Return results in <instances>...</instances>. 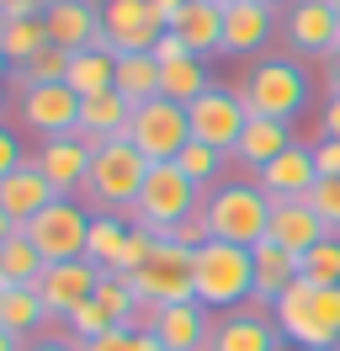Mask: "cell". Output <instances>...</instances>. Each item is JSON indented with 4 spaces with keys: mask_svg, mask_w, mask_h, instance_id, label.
I'll return each mask as SVG.
<instances>
[{
    "mask_svg": "<svg viewBox=\"0 0 340 351\" xmlns=\"http://www.w3.org/2000/svg\"><path fill=\"white\" fill-rule=\"evenodd\" d=\"M127 240H133V219H127V213H96V219H90V245H85V261L101 266V271H117V266H123Z\"/></svg>",
    "mask_w": 340,
    "mask_h": 351,
    "instance_id": "cell-28",
    "label": "cell"
},
{
    "mask_svg": "<svg viewBox=\"0 0 340 351\" xmlns=\"http://www.w3.org/2000/svg\"><path fill=\"white\" fill-rule=\"evenodd\" d=\"M133 351H170V346L154 335V330H133Z\"/></svg>",
    "mask_w": 340,
    "mask_h": 351,
    "instance_id": "cell-48",
    "label": "cell"
},
{
    "mask_svg": "<svg viewBox=\"0 0 340 351\" xmlns=\"http://www.w3.org/2000/svg\"><path fill=\"white\" fill-rule=\"evenodd\" d=\"M117 90L133 107L160 96V59L154 53H117Z\"/></svg>",
    "mask_w": 340,
    "mask_h": 351,
    "instance_id": "cell-31",
    "label": "cell"
},
{
    "mask_svg": "<svg viewBox=\"0 0 340 351\" xmlns=\"http://www.w3.org/2000/svg\"><path fill=\"white\" fill-rule=\"evenodd\" d=\"M170 27L154 0H101V43L112 53H154Z\"/></svg>",
    "mask_w": 340,
    "mask_h": 351,
    "instance_id": "cell-10",
    "label": "cell"
},
{
    "mask_svg": "<svg viewBox=\"0 0 340 351\" xmlns=\"http://www.w3.org/2000/svg\"><path fill=\"white\" fill-rule=\"evenodd\" d=\"M175 165H181V171H186L197 186H212V181L223 176V165H229V154H223V149H212V144H197V138H191L186 149L175 154Z\"/></svg>",
    "mask_w": 340,
    "mask_h": 351,
    "instance_id": "cell-36",
    "label": "cell"
},
{
    "mask_svg": "<svg viewBox=\"0 0 340 351\" xmlns=\"http://www.w3.org/2000/svg\"><path fill=\"white\" fill-rule=\"evenodd\" d=\"M127 282L138 293L144 314L170 308V304H191V298H197V250H186V245H175V240H154L149 261L138 266Z\"/></svg>",
    "mask_w": 340,
    "mask_h": 351,
    "instance_id": "cell-7",
    "label": "cell"
},
{
    "mask_svg": "<svg viewBox=\"0 0 340 351\" xmlns=\"http://www.w3.org/2000/svg\"><path fill=\"white\" fill-rule=\"evenodd\" d=\"M64 330H69V335L85 346V341H96V335H106V330H117V325H112V314H106V308L90 298V304H80L69 319H64Z\"/></svg>",
    "mask_w": 340,
    "mask_h": 351,
    "instance_id": "cell-38",
    "label": "cell"
},
{
    "mask_svg": "<svg viewBox=\"0 0 340 351\" xmlns=\"http://www.w3.org/2000/svg\"><path fill=\"white\" fill-rule=\"evenodd\" d=\"M276 32H282L276 5H260V0H234L229 11H223V53H234V59H255L260 48H271Z\"/></svg>",
    "mask_w": 340,
    "mask_h": 351,
    "instance_id": "cell-16",
    "label": "cell"
},
{
    "mask_svg": "<svg viewBox=\"0 0 340 351\" xmlns=\"http://www.w3.org/2000/svg\"><path fill=\"white\" fill-rule=\"evenodd\" d=\"M212 5H223V11H229V5H234V0H212Z\"/></svg>",
    "mask_w": 340,
    "mask_h": 351,
    "instance_id": "cell-55",
    "label": "cell"
},
{
    "mask_svg": "<svg viewBox=\"0 0 340 351\" xmlns=\"http://www.w3.org/2000/svg\"><path fill=\"white\" fill-rule=\"evenodd\" d=\"M308 208L324 219L330 234H340V176H319V186L308 192Z\"/></svg>",
    "mask_w": 340,
    "mask_h": 351,
    "instance_id": "cell-39",
    "label": "cell"
},
{
    "mask_svg": "<svg viewBox=\"0 0 340 351\" xmlns=\"http://www.w3.org/2000/svg\"><path fill=\"white\" fill-rule=\"evenodd\" d=\"M149 181V160L133 149V138H106L90 154V176H85V197L101 213H133V202Z\"/></svg>",
    "mask_w": 340,
    "mask_h": 351,
    "instance_id": "cell-5",
    "label": "cell"
},
{
    "mask_svg": "<svg viewBox=\"0 0 340 351\" xmlns=\"http://www.w3.org/2000/svg\"><path fill=\"white\" fill-rule=\"evenodd\" d=\"M314 165H319V176H340V138H319Z\"/></svg>",
    "mask_w": 340,
    "mask_h": 351,
    "instance_id": "cell-42",
    "label": "cell"
},
{
    "mask_svg": "<svg viewBox=\"0 0 340 351\" xmlns=\"http://www.w3.org/2000/svg\"><path fill=\"white\" fill-rule=\"evenodd\" d=\"M266 314L276 319L282 341H293L298 351L340 346V287H314V282L298 277Z\"/></svg>",
    "mask_w": 340,
    "mask_h": 351,
    "instance_id": "cell-1",
    "label": "cell"
},
{
    "mask_svg": "<svg viewBox=\"0 0 340 351\" xmlns=\"http://www.w3.org/2000/svg\"><path fill=\"white\" fill-rule=\"evenodd\" d=\"M85 351H133V330L127 325L106 330V335H96V341H85Z\"/></svg>",
    "mask_w": 340,
    "mask_h": 351,
    "instance_id": "cell-41",
    "label": "cell"
},
{
    "mask_svg": "<svg viewBox=\"0 0 340 351\" xmlns=\"http://www.w3.org/2000/svg\"><path fill=\"white\" fill-rule=\"evenodd\" d=\"M0 287H5V282H0Z\"/></svg>",
    "mask_w": 340,
    "mask_h": 351,
    "instance_id": "cell-59",
    "label": "cell"
},
{
    "mask_svg": "<svg viewBox=\"0 0 340 351\" xmlns=\"http://www.w3.org/2000/svg\"><path fill=\"white\" fill-rule=\"evenodd\" d=\"M330 5H335V22H340V0H330Z\"/></svg>",
    "mask_w": 340,
    "mask_h": 351,
    "instance_id": "cell-56",
    "label": "cell"
},
{
    "mask_svg": "<svg viewBox=\"0 0 340 351\" xmlns=\"http://www.w3.org/2000/svg\"><path fill=\"white\" fill-rule=\"evenodd\" d=\"M27 160H32V154L21 149V138H16V133H11V128H5V123H0V181H5V176H11V171H21Z\"/></svg>",
    "mask_w": 340,
    "mask_h": 351,
    "instance_id": "cell-40",
    "label": "cell"
},
{
    "mask_svg": "<svg viewBox=\"0 0 340 351\" xmlns=\"http://www.w3.org/2000/svg\"><path fill=\"white\" fill-rule=\"evenodd\" d=\"M271 208L276 202L260 192V181H223V186H212L208 202H202V219H208V234L223 245H255L266 240V229H271Z\"/></svg>",
    "mask_w": 340,
    "mask_h": 351,
    "instance_id": "cell-3",
    "label": "cell"
},
{
    "mask_svg": "<svg viewBox=\"0 0 340 351\" xmlns=\"http://www.w3.org/2000/svg\"><path fill=\"white\" fill-rule=\"evenodd\" d=\"M133 123V101L123 90H96L80 101V138L85 144H106V138H123Z\"/></svg>",
    "mask_w": 340,
    "mask_h": 351,
    "instance_id": "cell-25",
    "label": "cell"
},
{
    "mask_svg": "<svg viewBox=\"0 0 340 351\" xmlns=\"http://www.w3.org/2000/svg\"><path fill=\"white\" fill-rule=\"evenodd\" d=\"M276 346H282V330L260 308H229L212 325V341H208V351H276Z\"/></svg>",
    "mask_w": 340,
    "mask_h": 351,
    "instance_id": "cell-19",
    "label": "cell"
},
{
    "mask_svg": "<svg viewBox=\"0 0 340 351\" xmlns=\"http://www.w3.org/2000/svg\"><path fill=\"white\" fill-rule=\"evenodd\" d=\"M298 277H303V256H293V250H282V245H271V240H260L255 245V298H250V308H271Z\"/></svg>",
    "mask_w": 340,
    "mask_h": 351,
    "instance_id": "cell-22",
    "label": "cell"
},
{
    "mask_svg": "<svg viewBox=\"0 0 340 351\" xmlns=\"http://www.w3.org/2000/svg\"><path fill=\"white\" fill-rule=\"evenodd\" d=\"M186 117H191V138H197V144H212V149H223V154H234L239 133H245V123H250L239 90H229V86L202 90V96L186 107Z\"/></svg>",
    "mask_w": 340,
    "mask_h": 351,
    "instance_id": "cell-11",
    "label": "cell"
},
{
    "mask_svg": "<svg viewBox=\"0 0 340 351\" xmlns=\"http://www.w3.org/2000/svg\"><path fill=\"white\" fill-rule=\"evenodd\" d=\"M266 240L282 245V250H293V256H308L319 240H330V229H324V219H319L308 202H276Z\"/></svg>",
    "mask_w": 340,
    "mask_h": 351,
    "instance_id": "cell-23",
    "label": "cell"
},
{
    "mask_svg": "<svg viewBox=\"0 0 340 351\" xmlns=\"http://www.w3.org/2000/svg\"><path fill=\"white\" fill-rule=\"evenodd\" d=\"M319 69H324V86H330V96H340V48H335V53H330Z\"/></svg>",
    "mask_w": 340,
    "mask_h": 351,
    "instance_id": "cell-46",
    "label": "cell"
},
{
    "mask_svg": "<svg viewBox=\"0 0 340 351\" xmlns=\"http://www.w3.org/2000/svg\"><path fill=\"white\" fill-rule=\"evenodd\" d=\"M90 154H96V144H85L80 133H64V138H42V149L32 154V165L48 176V186H53L59 197H75V192H85Z\"/></svg>",
    "mask_w": 340,
    "mask_h": 351,
    "instance_id": "cell-15",
    "label": "cell"
},
{
    "mask_svg": "<svg viewBox=\"0 0 340 351\" xmlns=\"http://www.w3.org/2000/svg\"><path fill=\"white\" fill-rule=\"evenodd\" d=\"M0 351H27V346H21V335H11V330L0 325Z\"/></svg>",
    "mask_w": 340,
    "mask_h": 351,
    "instance_id": "cell-50",
    "label": "cell"
},
{
    "mask_svg": "<svg viewBox=\"0 0 340 351\" xmlns=\"http://www.w3.org/2000/svg\"><path fill=\"white\" fill-rule=\"evenodd\" d=\"M170 32H175L197 59L223 53V5H212V0H186V5H181V16L170 22Z\"/></svg>",
    "mask_w": 340,
    "mask_h": 351,
    "instance_id": "cell-26",
    "label": "cell"
},
{
    "mask_svg": "<svg viewBox=\"0 0 340 351\" xmlns=\"http://www.w3.org/2000/svg\"><path fill=\"white\" fill-rule=\"evenodd\" d=\"M202 202H208L202 186H197L175 160H165V165H149V181H144V192H138V202H133L127 219L138 223V229H149V234L170 240L191 213H202Z\"/></svg>",
    "mask_w": 340,
    "mask_h": 351,
    "instance_id": "cell-4",
    "label": "cell"
},
{
    "mask_svg": "<svg viewBox=\"0 0 340 351\" xmlns=\"http://www.w3.org/2000/svg\"><path fill=\"white\" fill-rule=\"evenodd\" d=\"M32 5H38V11H48V5H59V0H32Z\"/></svg>",
    "mask_w": 340,
    "mask_h": 351,
    "instance_id": "cell-53",
    "label": "cell"
},
{
    "mask_svg": "<svg viewBox=\"0 0 340 351\" xmlns=\"http://www.w3.org/2000/svg\"><path fill=\"white\" fill-rule=\"evenodd\" d=\"M48 202H59V192L48 186V176H42L32 160H27L21 171H11L5 181H0V213L16 223V229H21V223H32L42 208H48Z\"/></svg>",
    "mask_w": 340,
    "mask_h": 351,
    "instance_id": "cell-21",
    "label": "cell"
},
{
    "mask_svg": "<svg viewBox=\"0 0 340 351\" xmlns=\"http://www.w3.org/2000/svg\"><path fill=\"white\" fill-rule=\"evenodd\" d=\"M42 22H48V43L69 48V53L101 48V5L96 0H59L42 11Z\"/></svg>",
    "mask_w": 340,
    "mask_h": 351,
    "instance_id": "cell-20",
    "label": "cell"
},
{
    "mask_svg": "<svg viewBox=\"0 0 340 351\" xmlns=\"http://www.w3.org/2000/svg\"><path fill=\"white\" fill-rule=\"evenodd\" d=\"M260 5H276V11H282V5H293V0H260Z\"/></svg>",
    "mask_w": 340,
    "mask_h": 351,
    "instance_id": "cell-52",
    "label": "cell"
},
{
    "mask_svg": "<svg viewBox=\"0 0 340 351\" xmlns=\"http://www.w3.org/2000/svg\"><path fill=\"white\" fill-rule=\"evenodd\" d=\"M282 38L293 53L303 59H330L340 48V22H335V5L330 0H293L287 11H282Z\"/></svg>",
    "mask_w": 340,
    "mask_h": 351,
    "instance_id": "cell-12",
    "label": "cell"
},
{
    "mask_svg": "<svg viewBox=\"0 0 340 351\" xmlns=\"http://www.w3.org/2000/svg\"><path fill=\"white\" fill-rule=\"evenodd\" d=\"M42 43H48V22H42V11L0 22V53H5V64H16V69H21Z\"/></svg>",
    "mask_w": 340,
    "mask_h": 351,
    "instance_id": "cell-32",
    "label": "cell"
},
{
    "mask_svg": "<svg viewBox=\"0 0 340 351\" xmlns=\"http://www.w3.org/2000/svg\"><path fill=\"white\" fill-rule=\"evenodd\" d=\"M234 90H239V101H245L250 117L293 123V117H303V107H308V75H303V64L287 59V53L255 59V64L239 75V86H234Z\"/></svg>",
    "mask_w": 340,
    "mask_h": 351,
    "instance_id": "cell-2",
    "label": "cell"
},
{
    "mask_svg": "<svg viewBox=\"0 0 340 351\" xmlns=\"http://www.w3.org/2000/svg\"><path fill=\"white\" fill-rule=\"evenodd\" d=\"M255 298V250L208 240L197 250V304L208 308H245Z\"/></svg>",
    "mask_w": 340,
    "mask_h": 351,
    "instance_id": "cell-6",
    "label": "cell"
},
{
    "mask_svg": "<svg viewBox=\"0 0 340 351\" xmlns=\"http://www.w3.org/2000/svg\"><path fill=\"white\" fill-rule=\"evenodd\" d=\"M96 304H101L106 314H112V325L138 330V314H144V304H138V293H133V282H127V277H117V271H101Z\"/></svg>",
    "mask_w": 340,
    "mask_h": 351,
    "instance_id": "cell-34",
    "label": "cell"
},
{
    "mask_svg": "<svg viewBox=\"0 0 340 351\" xmlns=\"http://www.w3.org/2000/svg\"><path fill=\"white\" fill-rule=\"evenodd\" d=\"M319 138H340V96H324V107H319Z\"/></svg>",
    "mask_w": 340,
    "mask_h": 351,
    "instance_id": "cell-43",
    "label": "cell"
},
{
    "mask_svg": "<svg viewBox=\"0 0 340 351\" xmlns=\"http://www.w3.org/2000/svg\"><path fill=\"white\" fill-rule=\"evenodd\" d=\"M42 266H48V261H42V250L27 240L21 229L0 245V282H5V287H32L42 277Z\"/></svg>",
    "mask_w": 340,
    "mask_h": 351,
    "instance_id": "cell-33",
    "label": "cell"
},
{
    "mask_svg": "<svg viewBox=\"0 0 340 351\" xmlns=\"http://www.w3.org/2000/svg\"><path fill=\"white\" fill-rule=\"evenodd\" d=\"M181 5H186V0H154V11H160V16H165V27L175 22V16H181Z\"/></svg>",
    "mask_w": 340,
    "mask_h": 351,
    "instance_id": "cell-49",
    "label": "cell"
},
{
    "mask_svg": "<svg viewBox=\"0 0 340 351\" xmlns=\"http://www.w3.org/2000/svg\"><path fill=\"white\" fill-rule=\"evenodd\" d=\"M0 86H5V53H0Z\"/></svg>",
    "mask_w": 340,
    "mask_h": 351,
    "instance_id": "cell-54",
    "label": "cell"
},
{
    "mask_svg": "<svg viewBox=\"0 0 340 351\" xmlns=\"http://www.w3.org/2000/svg\"><path fill=\"white\" fill-rule=\"evenodd\" d=\"M0 107H5V86H0Z\"/></svg>",
    "mask_w": 340,
    "mask_h": 351,
    "instance_id": "cell-57",
    "label": "cell"
},
{
    "mask_svg": "<svg viewBox=\"0 0 340 351\" xmlns=\"http://www.w3.org/2000/svg\"><path fill=\"white\" fill-rule=\"evenodd\" d=\"M293 149V123H276V117H250L245 133H239V144H234V160L245 165V171H266L276 154Z\"/></svg>",
    "mask_w": 340,
    "mask_h": 351,
    "instance_id": "cell-24",
    "label": "cell"
},
{
    "mask_svg": "<svg viewBox=\"0 0 340 351\" xmlns=\"http://www.w3.org/2000/svg\"><path fill=\"white\" fill-rule=\"evenodd\" d=\"M260 192L271 202H308V192L319 186V165H314V144H293L287 154H276L266 171L255 176Z\"/></svg>",
    "mask_w": 340,
    "mask_h": 351,
    "instance_id": "cell-18",
    "label": "cell"
},
{
    "mask_svg": "<svg viewBox=\"0 0 340 351\" xmlns=\"http://www.w3.org/2000/svg\"><path fill=\"white\" fill-rule=\"evenodd\" d=\"M191 48L181 43V38H175V32H165V38H160V43H154V59H160V64H170V59H186Z\"/></svg>",
    "mask_w": 340,
    "mask_h": 351,
    "instance_id": "cell-44",
    "label": "cell"
},
{
    "mask_svg": "<svg viewBox=\"0 0 340 351\" xmlns=\"http://www.w3.org/2000/svg\"><path fill=\"white\" fill-rule=\"evenodd\" d=\"M138 330H154L170 351H208V341H212V319L197 298L191 304L154 308V314H138Z\"/></svg>",
    "mask_w": 340,
    "mask_h": 351,
    "instance_id": "cell-17",
    "label": "cell"
},
{
    "mask_svg": "<svg viewBox=\"0 0 340 351\" xmlns=\"http://www.w3.org/2000/svg\"><path fill=\"white\" fill-rule=\"evenodd\" d=\"M32 287L42 293V304H48L53 319H69L80 304L96 298V287H101V266H90V261H53V266H42V277Z\"/></svg>",
    "mask_w": 340,
    "mask_h": 351,
    "instance_id": "cell-14",
    "label": "cell"
},
{
    "mask_svg": "<svg viewBox=\"0 0 340 351\" xmlns=\"http://www.w3.org/2000/svg\"><path fill=\"white\" fill-rule=\"evenodd\" d=\"M127 138H133V149L144 154L149 165H165V160H175V154L191 144V117H186L181 101L154 96V101H144V107H133Z\"/></svg>",
    "mask_w": 340,
    "mask_h": 351,
    "instance_id": "cell-8",
    "label": "cell"
},
{
    "mask_svg": "<svg viewBox=\"0 0 340 351\" xmlns=\"http://www.w3.org/2000/svg\"><path fill=\"white\" fill-rule=\"evenodd\" d=\"M90 219L96 213H85L75 197H59L48 202L32 223H21V234L42 250V261H85V245H90Z\"/></svg>",
    "mask_w": 340,
    "mask_h": 351,
    "instance_id": "cell-9",
    "label": "cell"
},
{
    "mask_svg": "<svg viewBox=\"0 0 340 351\" xmlns=\"http://www.w3.org/2000/svg\"><path fill=\"white\" fill-rule=\"evenodd\" d=\"M21 123L38 133V138H64V133H80V96L64 86H27L16 96Z\"/></svg>",
    "mask_w": 340,
    "mask_h": 351,
    "instance_id": "cell-13",
    "label": "cell"
},
{
    "mask_svg": "<svg viewBox=\"0 0 340 351\" xmlns=\"http://www.w3.org/2000/svg\"><path fill=\"white\" fill-rule=\"evenodd\" d=\"M324 351H340V346H324Z\"/></svg>",
    "mask_w": 340,
    "mask_h": 351,
    "instance_id": "cell-58",
    "label": "cell"
},
{
    "mask_svg": "<svg viewBox=\"0 0 340 351\" xmlns=\"http://www.w3.org/2000/svg\"><path fill=\"white\" fill-rule=\"evenodd\" d=\"M64 75H69V48H59V43H42L38 53L16 69L21 90H27V86H59Z\"/></svg>",
    "mask_w": 340,
    "mask_h": 351,
    "instance_id": "cell-35",
    "label": "cell"
},
{
    "mask_svg": "<svg viewBox=\"0 0 340 351\" xmlns=\"http://www.w3.org/2000/svg\"><path fill=\"white\" fill-rule=\"evenodd\" d=\"M202 90H212V75L208 64L197 59V53H186V59H170V64H160V96H170V101H181V107H191Z\"/></svg>",
    "mask_w": 340,
    "mask_h": 351,
    "instance_id": "cell-30",
    "label": "cell"
},
{
    "mask_svg": "<svg viewBox=\"0 0 340 351\" xmlns=\"http://www.w3.org/2000/svg\"><path fill=\"white\" fill-rule=\"evenodd\" d=\"M11 234H16V223H11V219H5V213H0V245L11 240Z\"/></svg>",
    "mask_w": 340,
    "mask_h": 351,
    "instance_id": "cell-51",
    "label": "cell"
},
{
    "mask_svg": "<svg viewBox=\"0 0 340 351\" xmlns=\"http://www.w3.org/2000/svg\"><path fill=\"white\" fill-rule=\"evenodd\" d=\"M38 5L32 0H0V22H11V16H32Z\"/></svg>",
    "mask_w": 340,
    "mask_h": 351,
    "instance_id": "cell-47",
    "label": "cell"
},
{
    "mask_svg": "<svg viewBox=\"0 0 340 351\" xmlns=\"http://www.w3.org/2000/svg\"><path fill=\"white\" fill-rule=\"evenodd\" d=\"M64 86L75 90V96H96V90H117V53L112 48H80V53H69V75H64Z\"/></svg>",
    "mask_w": 340,
    "mask_h": 351,
    "instance_id": "cell-27",
    "label": "cell"
},
{
    "mask_svg": "<svg viewBox=\"0 0 340 351\" xmlns=\"http://www.w3.org/2000/svg\"><path fill=\"white\" fill-rule=\"evenodd\" d=\"M53 319L48 314V304H42V293L38 287H0V325L11 330V335H32V330H42Z\"/></svg>",
    "mask_w": 340,
    "mask_h": 351,
    "instance_id": "cell-29",
    "label": "cell"
},
{
    "mask_svg": "<svg viewBox=\"0 0 340 351\" xmlns=\"http://www.w3.org/2000/svg\"><path fill=\"white\" fill-rule=\"evenodd\" d=\"M27 351H85L75 335H42V341H32Z\"/></svg>",
    "mask_w": 340,
    "mask_h": 351,
    "instance_id": "cell-45",
    "label": "cell"
},
{
    "mask_svg": "<svg viewBox=\"0 0 340 351\" xmlns=\"http://www.w3.org/2000/svg\"><path fill=\"white\" fill-rule=\"evenodd\" d=\"M303 282L314 287H340V234L319 240L308 256H303Z\"/></svg>",
    "mask_w": 340,
    "mask_h": 351,
    "instance_id": "cell-37",
    "label": "cell"
}]
</instances>
